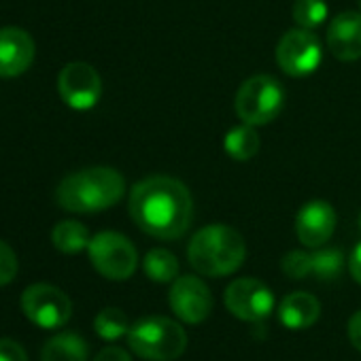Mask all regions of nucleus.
I'll use <instances>...</instances> for the list:
<instances>
[{"instance_id":"1","label":"nucleus","mask_w":361,"mask_h":361,"mask_svg":"<svg viewBox=\"0 0 361 361\" xmlns=\"http://www.w3.org/2000/svg\"><path fill=\"white\" fill-rule=\"evenodd\" d=\"M130 217L145 234L174 240L192 226L194 200L178 178L164 174L147 176L130 192Z\"/></svg>"},{"instance_id":"2","label":"nucleus","mask_w":361,"mask_h":361,"mask_svg":"<svg viewBox=\"0 0 361 361\" xmlns=\"http://www.w3.org/2000/svg\"><path fill=\"white\" fill-rule=\"evenodd\" d=\"M126 194V178L109 166L71 172L56 190L58 204L68 213L92 215L115 207Z\"/></svg>"},{"instance_id":"3","label":"nucleus","mask_w":361,"mask_h":361,"mask_svg":"<svg viewBox=\"0 0 361 361\" xmlns=\"http://www.w3.org/2000/svg\"><path fill=\"white\" fill-rule=\"evenodd\" d=\"M247 257L243 236L224 224H213L198 230L188 247L192 268L204 276H228L236 272Z\"/></svg>"},{"instance_id":"4","label":"nucleus","mask_w":361,"mask_h":361,"mask_svg":"<svg viewBox=\"0 0 361 361\" xmlns=\"http://www.w3.org/2000/svg\"><path fill=\"white\" fill-rule=\"evenodd\" d=\"M130 348L147 361H174L188 348L183 325L159 314L138 319L128 331Z\"/></svg>"},{"instance_id":"5","label":"nucleus","mask_w":361,"mask_h":361,"mask_svg":"<svg viewBox=\"0 0 361 361\" xmlns=\"http://www.w3.org/2000/svg\"><path fill=\"white\" fill-rule=\"evenodd\" d=\"M285 104L283 85L270 75H255L247 79L234 98L236 115L243 123L249 126H266L274 121Z\"/></svg>"},{"instance_id":"6","label":"nucleus","mask_w":361,"mask_h":361,"mask_svg":"<svg viewBox=\"0 0 361 361\" xmlns=\"http://www.w3.org/2000/svg\"><path fill=\"white\" fill-rule=\"evenodd\" d=\"M87 255L98 274L111 281H126L138 266L134 245L119 232H98L92 236Z\"/></svg>"},{"instance_id":"7","label":"nucleus","mask_w":361,"mask_h":361,"mask_svg":"<svg viewBox=\"0 0 361 361\" xmlns=\"http://www.w3.org/2000/svg\"><path fill=\"white\" fill-rule=\"evenodd\" d=\"M22 310L30 323L41 329H60L71 321V298L49 283H35L22 293Z\"/></svg>"},{"instance_id":"8","label":"nucleus","mask_w":361,"mask_h":361,"mask_svg":"<svg viewBox=\"0 0 361 361\" xmlns=\"http://www.w3.org/2000/svg\"><path fill=\"white\" fill-rule=\"evenodd\" d=\"M323 60V45L312 30H287L276 45V62L289 77L312 75Z\"/></svg>"},{"instance_id":"9","label":"nucleus","mask_w":361,"mask_h":361,"mask_svg":"<svg viewBox=\"0 0 361 361\" xmlns=\"http://www.w3.org/2000/svg\"><path fill=\"white\" fill-rule=\"evenodd\" d=\"M226 306L240 321H264L274 310L272 289L257 279H236L226 289Z\"/></svg>"},{"instance_id":"10","label":"nucleus","mask_w":361,"mask_h":361,"mask_svg":"<svg viewBox=\"0 0 361 361\" xmlns=\"http://www.w3.org/2000/svg\"><path fill=\"white\" fill-rule=\"evenodd\" d=\"M58 92L75 111H90L102 96V79L87 62H71L58 75Z\"/></svg>"},{"instance_id":"11","label":"nucleus","mask_w":361,"mask_h":361,"mask_svg":"<svg viewBox=\"0 0 361 361\" xmlns=\"http://www.w3.org/2000/svg\"><path fill=\"white\" fill-rule=\"evenodd\" d=\"M168 302L172 312L190 325H198L209 319L213 310V293L198 276H176L172 281Z\"/></svg>"},{"instance_id":"12","label":"nucleus","mask_w":361,"mask_h":361,"mask_svg":"<svg viewBox=\"0 0 361 361\" xmlns=\"http://www.w3.org/2000/svg\"><path fill=\"white\" fill-rule=\"evenodd\" d=\"M336 230V211L325 200L306 202L295 217L298 240L308 249L323 247Z\"/></svg>"},{"instance_id":"13","label":"nucleus","mask_w":361,"mask_h":361,"mask_svg":"<svg viewBox=\"0 0 361 361\" xmlns=\"http://www.w3.org/2000/svg\"><path fill=\"white\" fill-rule=\"evenodd\" d=\"M35 60L32 37L16 26L0 28V77L13 79L24 75Z\"/></svg>"},{"instance_id":"14","label":"nucleus","mask_w":361,"mask_h":361,"mask_svg":"<svg viewBox=\"0 0 361 361\" xmlns=\"http://www.w3.org/2000/svg\"><path fill=\"white\" fill-rule=\"evenodd\" d=\"M327 49L336 60L355 62L361 58V13L344 11L338 13L329 26L325 37Z\"/></svg>"},{"instance_id":"15","label":"nucleus","mask_w":361,"mask_h":361,"mask_svg":"<svg viewBox=\"0 0 361 361\" xmlns=\"http://www.w3.org/2000/svg\"><path fill=\"white\" fill-rule=\"evenodd\" d=\"M321 302L306 291H293L279 304V321L287 329H308L319 321Z\"/></svg>"},{"instance_id":"16","label":"nucleus","mask_w":361,"mask_h":361,"mask_svg":"<svg viewBox=\"0 0 361 361\" xmlns=\"http://www.w3.org/2000/svg\"><path fill=\"white\" fill-rule=\"evenodd\" d=\"M90 346L77 331H62L51 336L43 350L41 361H87Z\"/></svg>"},{"instance_id":"17","label":"nucleus","mask_w":361,"mask_h":361,"mask_svg":"<svg viewBox=\"0 0 361 361\" xmlns=\"http://www.w3.org/2000/svg\"><path fill=\"white\" fill-rule=\"evenodd\" d=\"M90 230L79 224V221H73V219H66V221H60L54 232H51V243L54 247L60 251V253H66V255H77L81 251H85L90 247Z\"/></svg>"},{"instance_id":"18","label":"nucleus","mask_w":361,"mask_h":361,"mask_svg":"<svg viewBox=\"0 0 361 361\" xmlns=\"http://www.w3.org/2000/svg\"><path fill=\"white\" fill-rule=\"evenodd\" d=\"M224 149L236 161H247L255 157L259 151V136L255 132V126L243 123L228 130V134L224 136Z\"/></svg>"},{"instance_id":"19","label":"nucleus","mask_w":361,"mask_h":361,"mask_svg":"<svg viewBox=\"0 0 361 361\" xmlns=\"http://www.w3.org/2000/svg\"><path fill=\"white\" fill-rule=\"evenodd\" d=\"M142 270L153 283H172L178 276V259L166 249H151L142 259Z\"/></svg>"},{"instance_id":"20","label":"nucleus","mask_w":361,"mask_h":361,"mask_svg":"<svg viewBox=\"0 0 361 361\" xmlns=\"http://www.w3.org/2000/svg\"><path fill=\"white\" fill-rule=\"evenodd\" d=\"M130 321L126 317V312L121 308H115V306H109V308H102L96 319H94V329L96 334L102 338V340H109V342H115L123 336H128L130 331Z\"/></svg>"},{"instance_id":"21","label":"nucleus","mask_w":361,"mask_h":361,"mask_svg":"<svg viewBox=\"0 0 361 361\" xmlns=\"http://www.w3.org/2000/svg\"><path fill=\"white\" fill-rule=\"evenodd\" d=\"M344 266V255L342 251L329 247V249H321L310 253V274L317 276L319 281H334L338 279V274L342 272Z\"/></svg>"},{"instance_id":"22","label":"nucleus","mask_w":361,"mask_h":361,"mask_svg":"<svg viewBox=\"0 0 361 361\" xmlns=\"http://www.w3.org/2000/svg\"><path fill=\"white\" fill-rule=\"evenodd\" d=\"M327 3L325 0H295L291 7V18L300 28L314 30L327 20Z\"/></svg>"},{"instance_id":"23","label":"nucleus","mask_w":361,"mask_h":361,"mask_svg":"<svg viewBox=\"0 0 361 361\" xmlns=\"http://www.w3.org/2000/svg\"><path fill=\"white\" fill-rule=\"evenodd\" d=\"M281 268L289 279H295V281L306 279V276H310V253L308 251H289L283 257Z\"/></svg>"},{"instance_id":"24","label":"nucleus","mask_w":361,"mask_h":361,"mask_svg":"<svg viewBox=\"0 0 361 361\" xmlns=\"http://www.w3.org/2000/svg\"><path fill=\"white\" fill-rule=\"evenodd\" d=\"M18 255L11 249V245H7L5 240H0V287L9 285L16 276H18Z\"/></svg>"},{"instance_id":"25","label":"nucleus","mask_w":361,"mask_h":361,"mask_svg":"<svg viewBox=\"0 0 361 361\" xmlns=\"http://www.w3.org/2000/svg\"><path fill=\"white\" fill-rule=\"evenodd\" d=\"M0 361H28L24 346L11 338H0Z\"/></svg>"},{"instance_id":"26","label":"nucleus","mask_w":361,"mask_h":361,"mask_svg":"<svg viewBox=\"0 0 361 361\" xmlns=\"http://www.w3.org/2000/svg\"><path fill=\"white\" fill-rule=\"evenodd\" d=\"M94 361H132V357L128 350H123L119 346H106L96 355Z\"/></svg>"},{"instance_id":"27","label":"nucleus","mask_w":361,"mask_h":361,"mask_svg":"<svg viewBox=\"0 0 361 361\" xmlns=\"http://www.w3.org/2000/svg\"><path fill=\"white\" fill-rule=\"evenodd\" d=\"M348 338L353 346L361 353V310H357L348 321Z\"/></svg>"},{"instance_id":"28","label":"nucleus","mask_w":361,"mask_h":361,"mask_svg":"<svg viewBox=\"0 0 361 361\" xmlns=\"http://www.w3.org/2000/svg\"><path fill=\"white\" fill-rule=\"evenodd\" d=\"M348 272L361 285V243L355 245V249H353V253L348 257Z\"/></svg>"},{"instance_id":"29","label":"nucleus","mask_w":361,"mask_h":361,"mask_svg":"<svg viewBox=\"0 0 361 361\" xmlns=\"http://www.w3.org/2000/svg\"><path fill=\"white\" fill-rule=\"evenodd\" d=\"M359 228H361V213H359Z\"/></svg>"},{"instance_id":"30","label":"nucleus","mask_w":361,"mask_h":361,"mask_svg":"<svg viewBox=\"0 0 361 361\" xmlns=\"http://www.w3.org/2000/svg\"><path fill=\"white\" fill-rule=\"evenodd\" d=\"M359 13H361V0H359Z\"/></svg>"}]
</instances>
